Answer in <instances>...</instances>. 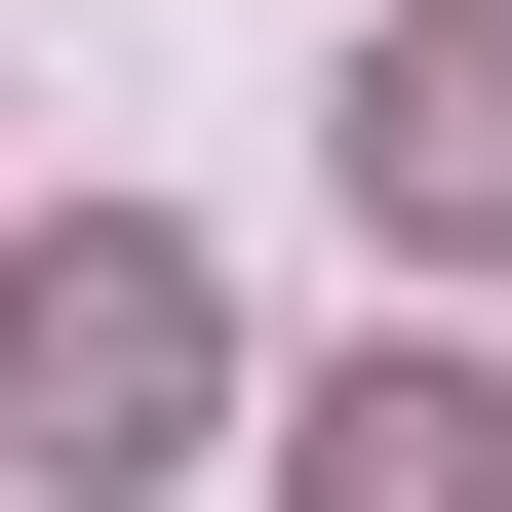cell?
Segmentation results:
<instances>
[{
	"label": "cell",
	"instance_id": "cell-2",
	"mask_svg": "<svg viewBox=\"0 0 512 512\" xmlns=\"http://www.w3.org/2000/svg\"><path fill=\"white\" fill-rule=\"evenodd\" d=\"M316 119H355V197H394L434 276H512V0H394V40L316 79Z\"/></svg>",
	"mask_w": 512,
	"mask_h": 512
},
{
	"label": "cell",
	"instance_id": "cell-3",
	"mask_svg": "<svg viewBox=\"0 0 512 512\" xmlns=\"http://www.w3.org/2000/svg\"><path fill=\"white\" fill-rule=\"evenodd\" d=\"M276 512H512V394L473 355H355L316 434H276Z\"/></svg>",
	"mask_w": 512,
	"mask_h": 512
},
{
	"label": "cell",
	"instance_id": "cell-1",
	"mask_svg": "<svg viewBox=\"0 0 512 512\" xmlns=\"http://www.w3.org/2000/svg\"><path fill=\"white\" fill-rule=\"evenodd\" d=\"M197 355H237V316H197V237H119V197H79V237H0V473L119 512V473L197 434Z\"/></svg>",
	"mask_w": 512,
	"mask_h": 512
}]
</instances>
